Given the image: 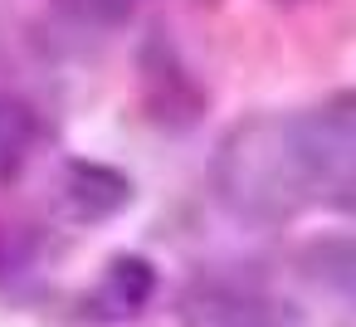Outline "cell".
<instances>
[{"mask_svg": "<svg viewBox=\"0 0 356 327\" xmlns=\"http://www.w3.org/2000/svg\"><path fill=\"white\" fill-rule=\"evenodd\" d=\"M35 137H40L35 113H30L20 98H6V93H0V181H10V176L30 161Z\"/></svg>", "mask_w": 356, "mask_h": 327, "instance_id": "7", "label": "cell"}, {"mask_svg": "<svg viewBox=\"0 0 356 327\" xmlns=\"http://www.w3.org/2000/svg\"><path fill=\"white\" fill-rule=\"evenodd\" d=\"M293 147L307 205L356 215V103H327L293 118Z\"/></svg>", "mask_w": 356, "mask_h": 327, "instance_id": "2", "label": "cell"}, {"mask_svg": "<svg viewBox=\"0 0 356 327\" xmlns=\"http://www.w3.org/2000/svg\"><path fill=\"white\" fill-rule=\"evenodd\" d=\"M181 322L186 327H293L298 312H288V303L268 298L254 283L210 278L181 298Z\"/></svg>", "mask_w": 356, "mask_h": 327, "instance_id": "3", "label": "cell"}, {"mask_svg": "<svg viewBox=\"0 0 356 327\" xmlns=\"http://www.w3.org/2000/svg\"><path fill=\"white\" fill-rule=\"evenodd\" d=\"M152 293H156V269L137 254H118L93 288V308L103 317H132V312L147 308Z\"/></svg>", "mask_w": 356, "mask_h": 327, "instance_id": "6", "label": "cell"}, {"mask_svg": "<svg viewBox=\"0 0 356 327\" xmlns=\"http://www.w3.org/2000/svg\"><path fill=\"white\" fill-rule=\"evenodd\" d=\"M215 196L239 215L259 225L293 220L307 205L298 147H293V118H249L239 122L215 157Z\"/></svg>", "mask_w": 356, "mask_h": 327, "instance_id": "1", "label": "cell"}, {"mask_svg": "<svg viewBox=\"0 0 356 327\" xmlns=\"http://www.w3.org/2000/svg\"><path fill=\"white\" fill-rule=\"evenodd\" d=\"M298 269L302 278L327 293L332 303H341L351 317H356V239L346 234H332V239H312L302 254H298Z\"/></svg>", "mask_w": 356, "mask_h": 327, "instance_id": "4", "label": "cell"}, {"mask_svg": "<svg viewBox=\"0 0 356 327\" xmlns=\"http://www.w3.org/2000/svg\"><path fill=\"white\" fill-rule=\"evenodd\" d=\"M64 196H69V210L79 220H108V215H118L132 200V181L122 171H113V166L74 161L69 181H64Z\"/></svg>", "mask_w": 356, "mask_h": 327, "instance_id": "5", "label": "cell"}]
</instances>
